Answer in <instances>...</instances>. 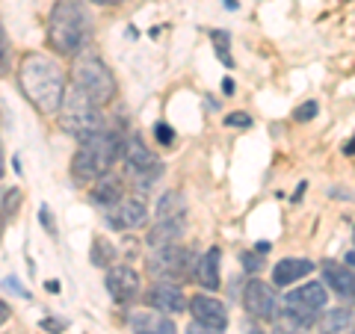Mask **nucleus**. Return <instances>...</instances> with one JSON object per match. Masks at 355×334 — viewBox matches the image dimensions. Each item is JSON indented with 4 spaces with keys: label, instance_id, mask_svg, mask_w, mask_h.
<instances>
[{
    "label": "nucleus",
    "instance_id": "obj_36",
    "mask_svg": "<svg viewBox=\"0 0 355 334\" xmlns=\"http://www.w3.org/2000/svg\"><path fill=\"white\" fill-rule=\"evenodd\" d=\"M222 92H225V95L234 92V80H222Z\"/></svg>",
    "mask_w": 355,
    "mask_h": 334
},
{
    "label": "nucleus",
    "instance_id": "obj_33",
    "mask_svg": "<svg viewBox=\"0 0 355 334\" xmlns=\"http://www.w3.org/2000/svg\"><path fill=\"white\" fill-rule=\"evenodd\" d=\"M42 222H44V228H51V210L42 204Z\"/></svg>",
    "mask_w": 355,
    "mask_h": 334
},
{
    "label": "nucleus",
    "instance_id": "obj_8",
    "mask_svg": "<svg viewBox=\"0 0 355 334\" xmlns=\"http://www.w3.org/2000/svg\"><path fill=\"white\" fill-rule=\"evenodd\" d=\"M193 270H196L193 254L184 246H178V243L154 249V254L148 258V275L154 278V281L181 284V281H187V278H193Z\"/></svg>",
    "mask_w": 355,
    "mask_h": 334
},
{
    "label": "nucleus",
    "instance_id": "obj_27",
    "mask_svg": "<svg viewBox=\"0 0 355 334\" xmlns=\"http://www.w3.org/2000/svg\"><path fill=\"white\" fill-rule=\"evenodd\" d=\"M225 125L228 128H252V116L249 113H228Z\"/></svg>",
    "mask_w": 355,
    "mask_h": 334
},
{
    "label": "nucleus",
    "instance_id": "obj_2",
    "mask_svg": "<svg viewBox=\"0 0 355 334\" xmlns=\"http://www.w3.org/2000/svg\"><path fill=\"white\" fill-rule=\"evenodd\" d=\"M92 42V15L83 0H57L48 18V44L60 57H80Z\"/></svg>",
    "mask_w": 355,
    "mask_h": 334
},
{
    "label": "nucleus",
    "instance_id": "obj_10",
    "mask_svg": "<svg viewBox=\"0 0 355 334\" xmlns=\"http://www.w3.org/2000/svg\"><path fill=\"white\" fill-rule=\"evenodd\" d=\"M107 213L110 228L116 231H137L148 222V202H146V193H128L121 202H116Z\"/></svg>",
    "mask_w": 355,
    "mask_h": 334
},
{
    "label": "nucleus",
    "instance_id": "obj_6",
    "mask_svg": "<svg viewBox=\"0 0 355 334\" xmlns=\"http://www.w3.org/2000/svg\"><path fill=\"white\" fill-rule=\"evenodd\" d=\"M326 305H329L326 281L323 284L311 281V284H302V287H296V290L287 293L282 319L293 322V326H299V328H311V326H317V319L326 310Z\"/></svg>",
    "mask_w": 355,
    "mask_h": 334
},
{
    "label": "nucleus",
    "instance_id": "obj_29",
    "mask_svg": "<svg viewBox=\"0 0 355 334\" xmlns=\"http://www.w3.org/2000/svg\"><path fill=\"white\" fill-rule=\"evenodd\" d=\"M272 334H305V328H299L293 326V322H287V319H279V322H272Z\"/></svg>",
    "mask_w": 355,
    "mask_h": 334
},
{
    "label": "nucleus",
    "instance_id": "obj_18",
    "mask_svg": "<svg viewBox=\"0 0 355 334\" xmlns=\"http://www.w3.org/2000/svg\"><path fill=\"white\" fill-rule=\"evenodd\" d=\"M193 278L198 287L205 290H219L222 281H219V249H207L202 258H196V270H193Z\"/></svg>",
    "mask_w": 355,
    "mask_h": 334
},
{
    "label": "nucleus",
    "instance_id": "obj_1",
    "mask_svg": "<svg viewBox=\"0 0 355 334\" xmlns=\"http://www.w3.org/2000/svg\"><path fill=\"white\" fill-rule=\"evenodd\" d=\"M18 86L27 95V101L42 116H57L65 98V71L57 60L44 53H24L18 62Z\"/></svg>",
    "mask_w": 355,
    "mask_h": 334
},
{
    "label": "nucleus",
    "instance_id": "obj_3",
    "mask_svg": "<svg viewBox=\"0 0 355 334\" xmlns=\"http://www.w3.org/2000/svg\"><path fill=\"white\" fill-rule=\"evenodd\" d=\"M121 142L113 130H98L92 137L80 139V148H77L74 160H71V175L77 184H95L101 175L113 172V166L121 157Z\"/></svg>",
    "mask_w": 355,
    "mask_h": 334
},
{
    "label": "nucleus",
    "instance_id": "obj_41",
    "mask_svg": "<svg viewBox=\"0 0 355 334\" xmlns=\"http://www.w3.org/2000/svg\"><path fill=\"white\" fill-rule=\"evenodd\" d=\"M246 334H263V331H261L258 326H249V331H246Z\"/></svg>",
    "mask_w": 355,
    "mask_h": 334
},
{
    "label": "nucleus",
    "instance_id": "obj_28",
    "mask_svg": "<svg viewBox=\"0 0 355 334\" xmlns=\"http://www.w3.org/2000/svg\"><path fill=\"white\" fill-rule=\"evenodd\" d=\"M240 261H243V270H246V272H252V275L263 270V263H261V258H258V254H249V252H246V254H243Z\"/></svg>",
    "mask_w": 355,
    "mask_h": 334
},
{
    "label": "nucleus",
    "instance_id": "obj_13",
    "mask_svg": "<svg viewBox=\"0 0 355 334\" xmlns=\"http://www.w3.org/2000/svg\"><path fill=\"white\" fill-rule=\"evenodd\" d=\"M146 302L148 308L154 310H160V314H181V310L190 308V299L184 296L181 290V284H169V281H157V284H151V290L146 293Z\"/></svg>",
    "mask_w": 355,
    "mask_h": 334
},
{
    "label": "nucleus",
    "instance_id": "obj_35",
    "mask_svg": "<svg viewBox=\"0 0 355 334\" xmlns=\"http://www.w3.org/2000/svg\"><path fill=\"white\" fill-rule=\"evenodd\" d=\"M6 175V160H3V142H0V177Z\"/></svg>",
    "mask_w": 355,
    "mask_h": 334
},
{
    "label": "nucleus",
    "instance_id": "obj_5",
    "mask_svg": "<svg viewBox=\"0 0 355 334\" xmlns=\"http://www.w3.org/2000/svg\"><path fill=\"white\" fill-rule=\"evenodd\" d=\"M71 83L80 86L86 95H92L98 104H110L119 95V83H116L113 71H110V65L89 51H83L80 57H74Z\"/></svg>",
    "mask_w": 355,
    "mask_h": 334
},
{
    "label": "nucleus",
    "instance_id": "obj_40",
    "mask_svg": "<svg viewBox=\"0 0 355 334\" xmlns=\"http://www.w3.org/2000/svg\"><path fill=\"white\" fill-rule=\"evenodd\" d=\"M48 290H51V293H60L62 284H60V281H48Z\"/></svg>",
    "mask_w": 355,
    "mask_h": 334
},
{
    "label": "nucleus",
    "instance_id": "obj_15",
    "mask_svg": "<svg viewBox=\"0 0 355 334\" xmlns=\"http://www.w3.org/2000/svg\"><path fill=\"white\" fill-rule=\"evenodd\" d=\"M128 326L133 334H175V322L169 314H160V310H130L128 314Z\"/></svg>",
    "mask_w": 355,
    "mask_h": 334
},
{
    "label": "nucleus",
    "instance_id": "obj_26",
    "mask_svg": "<svg viewBox=\"0 0 355 334\" xmlns=\"http://www.w3.org/2000/svg\"><path fill=\"white\" fill-rule=\"evenodd\" d=\"M154 139H157L160 146H172V142H175V133H172L169 125H163V121H160V125H154Z\"/></svg>",
    "mask_w": 355,
    "mask_h": 334
},
{
    "label": "nucleus",
    "instance_id": "obj_23",
    "mask_svg": "<svg viewBox=\"0 0 355 334\" xmlns=\"http://www.w3.org/2000/svg\"><path fill=\"white\" fill-rule=\"evenodd\" d=\"M210 39H214V48H216V57L228 65V69H234V60H231V51H228V33L222 30H214L210 33Z\"/></svg>",
    "mask_w": 355,
    "mask_h": 334
},
{
    "label": "nucleus",
    "instance_id": "obj_12",
    "mask_svg": "<svg viewBox=\"0 0 355 334\" xmlns=\"http://www.w3.org/2000/svg\"><path fill=\"white\" fill-rule=\"evenodd\" d=\"M104 287L119 305H128L139 296L142 281H139V272L130 270V266H110L107 278H104Z\"/></svg>",
    "mask_w": 355,
    "mask_h": 334
},
{
    "label": "nucleus",
    "instance_id": "obj_4",
    "mask_svg": "<svg viewBox=\"0 0 355 334\" xmlns=\"http://www.w3.org/2000/svg\"><path fill=\"white\" fill-rule=\"evenodd\" d=\"M60 128L74 139H86L92 133L104 130V116H101V104L92 95H86L80 86H69L62 98V107L57 113Z\"/></svg>",
    "mask_w": 355,
    "mask_h": 334
},
{
    "label": "nucleus",
    "instance_id": "obj_21",
    "mask_svg": "<svg viewBox=\"0 0 355 334\" xmlns=\"http://www.w3.org/2000/svg\"><path fill=\"white\" fill-rule=\"evenodd\" d=\"M184 234V222H154V228L148 231L146 243L151 249H160V246H172V243L181 240Z\"/></svg>",
    "mask_w": 355,
    "mask_h": 334
},
{
    "label": "nucleus",
    "instance_id": "obj_17",
    "mask_svg": "<svg viewBox=\"0 0 355 334\" xmlns=\"http://www.w3.org/2000/svg\"><path fill=\"white\" fill-rule=\"evenodd\" d=\"M314 272V261L308 258H284L272 266V287H291L299 278Z\"/></svg>",
    "mask_w": 355,
    "mask_h": 334
},
{
    "label": "nucleus",
    "instance_id": "obj_39",
    "mask_svg": "<svg viewBox=\"0 0 355 334\" xmlns=\"http://www.w3.org/2000/svg\"><path fill=\"white\" fill-rule=\"evenodd\" d=\"M190 334H214V331H207V328H202L198 322H193V328H190Z\"/></svg>",
    "mask_w": 355,
    "mask_h": 334
},
{
    "label": "nucleus",
    "instance_id": "obj_16",
    "mask_svg": "<svg viewBox=\"0 0 355 334\" xmlns=\"http://www.w3.org/2000/svg\"><path fill=\"white\" fill-rule=\"evenodd\" d=\"M128 193H125V181H121L119 175H113V172H107V175H101L98 181L92 184V189H89V198H92V204H98V207H104V210H110L116 202H121Z\"/></svg>",
    "mask_w": 355,
    "mask_h": 334
},
{
    "label": "nucleus",
    "instance_id": "obj_38",
    "mask_svg": "<svg viewBox=\"0 0 355 334\" xmlns=\"http://www.w3.org/2000/svg\"><path fill=\"white\" fill-rule=\"evenodd\" d=\"M343 154H349V157H355V137L349 139V146H343Z\"/></svg>",
    "mask_w": 355,
    "mask_h": 334
},
{
    "label": "nucleus",
    "instance_id": "obj_24",
    "mask_svg": "<svg viewBox=\"0 0 355 334\" xmlns=\"http://www.w3.org/2000/svg\"><path fill=\"white\" fill-rule=\"evenodd\" d=\"M317 113H320V104H317V101H305V104H299V107L293 109V118H296V121H311Z\"/></svg>",
    "mask_w": 355,
    "mask_h": 334
},
{
    "label": "nucleus",
    "instance_id": "obj_9",
    "mask_svg": "<svg viewBox=\"0 0 355 334\" xmlns=\"http://www.w3.org/2000/svg\"><path fill=\"white\" fill-rule=\"evenodd\" d=\"M243 305H246V310L258 322H279L282 314H284L282 299H279V293H275V287L261 281V278H249L246 290H243Z\"/></svg>",
    "mask_w": 355,
    "mask_h": 334
},
{
    "label": "nucleus",
    "instance_id": "obj_11",
    "mask_svg": "<svg viewBox=\"0 0 355 334\" xmlns=\"http://www.w3.org/2000/svg\"><path fill=\"white\" fill-rule=\"evenodd\" d=\"M187 310L193 314V319L198 322V326L207 328V331H214V334H222L228 328V310L214 296H202V293L193 296L190 308H187Z\"/></svg>",
    "mask_w": 355,
    "mask_h": 334
},
{
    "label": "nucleus",
    "instance_id": "obj_20",
    "mask_svg": "<svg viewBox=\"0 0 355 334\" xmlns=\"http://www.w3.org/2000/svg\"><path fill=\"white\" fill-rule=\"evenodd\" d=\"M184 216H187L184 195L178 189H166L157 198V207H154V222H184Z\"/></svg>",
    "mask_w": 355,
    "mask_h": 334
},
{
    "label": "nucleus",
    "instance_id": "obj_14",
    "mask_svg": "<svg viewBox=\"0 0 355 334\" xmlns=\"http://www.w3.org/2000/svg\"><path fill=\"white\" fill-rule=\"evenodd\" d=\"M323 281L331 293H338L347 305H355V272L349 263L340 261H323Z\"/></svg>",
    "mask_w": 355,
    "mask_h": 334
},
{
    "label": "nucleus",
    "instance_id": "obj_42",
    "mask_svg": "<svg viewBox=\"0 0 355 334\" xmlns=\"http://www.w3.org/2000/svg\"><path fill=\"white\" fill-rule=\"evenodd\" d=\"M352 237H355V231H352Z\"/></svg>",
    "mask_w": 355,
    "mask_h": 334
},
{
    "label": "nucleus",
    "instance_id": "obj_25",
    "mask_svg": "<svg viewBox=\"0 0 355 334\" xmlns=\"http://www.w3.org/2000/svg\"><path fill=\"white\" fill-rule=\"evenodd\" d=\"M9 71V39H6V30L0 27V77Z\"/></svg>",
    "mask_w": 355,
    "mask_h": 334
},
{
    "label": "nucleus",
    "instance_id": "obj_32",
    "mask_svg": "<svg viewBox=\"0 0 355 334\" xmlns=\"http://www.w3.org/2000/svg\"><path fill=\"white\" fill-rule=\"evenodd\" d=\"M9 317H12V308H9V305L3 302V299H0V326H3V322H6Z\"/></svg>",
    "mask_w": 355,
    "mask_h": 334
},
{
    "label": "nucleus",
    "instance_id": "obj_19",
    "mask_svg": "<svg viewBox=\"0 0 355 334\" xmlns=\"http://www.w3.org/2000/svg\"><path fill=\"white\" fill-rule=\"evenodd\" d=\"M320 334H355L352 308H326L317 319Z\"/></svg>",
    "mask_w": 355,
    "mask_h": 334
},
{
    "label": "nucleus",
    "instance_id": "obj_22",
    "mask_svg": "<svg viewBox=\"0 0 355 334\" xmlns=\"http://www.w3.org/2000/svg\"><path fill=\"white\" fill-rule=\"evenodd\" d=\"M89 258H92V263L95 266H113V261H116V249H113V243L110 240H104V237H95L92 240V252H89Z\"/></svg>",
    "mask_w": 355,
    "mask_h": 334
},
{
    "label": "nucleus",
    "instance_id": "obj_7",
    "mask_svg": "<svg viewBox=\"0 0 355 334\" xmlns=\"http://www.w3.org/2000/svg\"><path fill=\"white\" fill-rule=\"evenodd\" d=\"M121 157H125V172L130 175V181L137 184L139 193H148V186L163 175V163L154 157V151L146 146V139L139 133H130L125 139Z\"/></svg>",
    "mask_w": 355,
    "mask_h": 334
},
{
    "label": "nucleus",
    "instance_id": "obj_31",
    "mask_svg": "<svg viewBox=\"0 0 355 334\" xmlns=\"http://www.w3.org/2000/svg\"><path fill=\"white\" fill-rule=\"evenodd\" d=\"M3 287H6V290H15L18 296H24V299L30 296L27 290H21V287H18V281H15V278H6V281H3Z\"/></svg>",
    "mask_w": 355,
    "mask_h": 334
},
{
    "label": "nucleus",
    "instance_id": "obj_30",
    "mask_svg": "<svg viewBox=\"0 0 355 334\" xmlns=\"http://www.w3.org/2000/svg\"><path fill=\"white\" fill-rule=\"evenodd\" d=\"M65 326H69L65 319H42V328H44V331H51V334H62Z\"/></svg>",
    "mask_w": 355,
    "mask_h": 334
},
{
    "label": "nucleus",
    "instance_id": "obj_37",
    "mask_svg": "<svg viewBox=\"0 0 355 334\" xmlns=\"http://www.w3.org/2000/svg\"><path fill=\"white\" fill-rule=\"evenodd\" d=\"M92 3H101V6H119V3H125V0H92Z\"/></svg>",
    "mask_w": 355,
    "mask_h": 334
},
{
    "label": "nucleus",
    "instance_id": "obj_34",
    "mask_svg": "<svg viewBox=\"0 0 355 334\" xmlns=\"http://www.w3.org/2000/svg\"><path fill=\"white\" fill-rule=\"evenodd\" d=\"M343 263H349L352 270H355V249H349L347 254H343Z\"/></svg>",
    "mask_w": 355,
    "mask_h": 334
}]
</instances>
